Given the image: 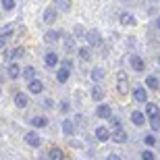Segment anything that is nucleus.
I'll return each instance as SVG.
<instances>
[{"label":"nucleus","instance_id":"34","mask_svg":"<svg viewBox=\"0 0 160 160\" xmlns=\"http://www.w3.org/2000/svg\"><path fill=\"white\" fill-rule=\"evenodd\" d=\"M67 110H69V102H60V112H67Z\"/></svg>","mask_w":160,"mask_h":160},{"label":"nucleus","instance_id":"22","mask_svg":"<svg viewBox=\"0 0 160 160\" xmlns=\"http://www.w3.org/2000/svg\"><path fill=\"white\" fill-rule=\"evenodd\" d=\"M50 160H62V150L60 148H50Z\"/></svg>","mask_w":160,"mask_h":160},{"label":"nucleus","instance_id":"29","mask_svg":"<svg viewBox=\"0 0 160 160\" xmlns=\"http://www.w3.org/2000/svg\"><path fill=\"white\" fill-rule=\"evenodd\" d=\"M2 8L4 11H12L15 8V0H2Z\"/></svg>","mask_w":160,"mask_h":160},{"label":"nucleus","instance_id":"28","mask_svg":"<svg viewBox=\"0 0 160 160\" xmlns=\"http://www.w3.org/2000/svg\"><path fill=\"white\" fill-rule=\"evenodd\" d=\"M158 110L160 108L156 106V104H150V102L146 104V114H154V112H158Z\"/></svg>","mask_w":160,"mask_h":160},{"label":"nucleus","instance_id":"17","mask_svg":"<svg viewBox=\"0 0 160 160\" xmlns=\"http://www.w3.org/2000/svg\"><path fill=\"white\" fill-rule=\"evenodd\" d=\"M44 21H46L48 25H52L54 21H56V11H54V8H48V11L44 12Z\"/></svg>","mask_w":160,"mask_h":160},{"label":"nucleus","instance_id":"5","mask_svg":"<svg viewBox=\"0 0 160 160\" xmlns=\"http://www.w3.org/2000/svg\"><path fill=\"white\" fill-rule=\"evenodd\" d=\"M96 114H98L100 119H110V117H112V110H110V106L102 104V106H98V108H96Z\"/></svg>","mask_w":160,"mask_h":160},{"label":"nucleus","instance_id":"26","mask_svg":"<svg viewBox=\"0 0 160 160\" xmlns=\"http://www.w3.org/2000/svg\"><path fill=\"white\" fill-rule=\"evenodd\" d=\"M62 133H65V135H71L73 133V123L71 121H65V123H62Z\"/></svg>","mask_w":160,"mask_h":160},{"label":"nucleus","instance_id":"23","mask_svg":"<svg viewBox=\"0 0 160 160\" xmlns=\"http://www.w3.org/2000/svg\"><path fill=\"white\" fill-rule=\"evenodd\" d=\"M56 79H58L60 83H67V79H69V69H60V71L56 73Z\"/></svg>","mask_w":160,"mask_h":160},{"label":"nucleus","instance_id":"39","mask_svg":"<svg viewBox=\"0 0 160 160\" xmlns=\"http://www.w3.org/2000/svg\"><path fill=\"white\" fill-rule=\"evenodd\" d=\"M0 96H2V89H0Z\"/></svg>","mask_w":160,"mask_h":160},{"label":"nucleus","instance_id":"6","mask_svg":"<svg viewBox=\"0 0 160 160\" xmlns=\"http://www.w3.org/2000/svg\"><path fill=\"white\" fill-rule=\"evenodd\" d=\"M29 92L31 94H42V92H44V83H42L40 79H31L29 81Z\"/></svg>","mask_w":160,"mask_h":160},{"label":"nucleus","instance_id":"33","mask_svg":"<svg viewBox=\"0 0 160 160\" xmlns=\"http://www.w3.org/2000/svg\"><path fill=\"white\" fill-rule=\"evenodd\" d=\"M11 56H12V58H19V56H23V48H17V50H15Z\"/></svg>","mask_w":160,"mask_h":160},{"label":"nucleus","instance_id":"31","mask_svg":"<svg viewBox=\"0 0 160 160\" xmlns=\"http://www.w3.org/2000/svg\"><path fill=\"white\" fill-rule=\"evenodd\" d=\"M110 127H114V129H119V127H121V119H119V117H110Z\"/></svg>","mask_w":160,"mask_h":160},{"label":"nucleus","instance_id":"15","mask_svg":"<svg viewBox=\"0 0 160 160\" xmlns=\"http://www.w3.org/2000/svg\"><path fill=\"white\" fill-rule=\"evenodd\" d=\"M21 77H23L25 81H31V79L36 77V69H33V67H25L23 73H21Z\"/></svg>","mask_w":160,"mask_h":160},{"label":"nucleus","instance_id":"38","mask_svg":"<svg viewBox=\"0 0 160 160\" xmlns=\"http://www.w3.org/2000/svg\"><path fill=\"white\" fill-rule=\"evenodd\" d=\"M156 27H158V29H160V17H158V21H156Z\"/></svg>","mask_w":160,"mask_h":160},{"label":"nucleus","instance_id":"14","mask_svg":"<svg viewBox=\"0 0 160 160\" xmlns=\"http://www.w3.org/2000/svg\"><path fill=\"white\" fill-rule=\"evenodd\" d=\"M60 40V31H48L46 36H44V42L46 44H54V42Z\"/></svg>","mask_w":160,"mask_h":160},{"label":"nucleus","instance_id":"35","mask_svg":"<svg viewBox=\"0 0 160 160\" xmlns=\"http://www.w3.org/2000/svg\"><path fill=\"white\" fill-rule=\"evenodd\" d=\"M75 36H85V31H83L81 25H77V27H75Z\"/></svg>","mask_w":160,"mask_h":160},{"label":"nucleus","instance_id":"2","mask_svg":"<svg viewBox=\"0 0 160 160\" xmlns=\"http://www.w3.org/2000/svg\"><path fill=\"white\" fill-rule=\"evenodd\" d=\"M117 88H119V94H127L129 92V81H127V75L125 73H119V81H117Z\"/></svg>","mask_w":160,"mask_h":160},{"label":"nucleus","instance_id":"37","mask_svg":"<svg viewBox=\"0 0 160 160\" xmlns=\"http://www.w3.org/2000/svg\"><path fill=\"white\" fill-rule=\"evenodd\" d=\"M106 160H121V158H119V156H117V154H110V156H108Z\"/></svg>","mask_w":160,"mask_h":160},{"label":"nucleus","instance_id":"30","mask_svg":"<svg viewBox=\"0 0 160 160\" xmlns=\"http://www.w3.org/2000/svg\"><path fill=\"white\" fill-rule=\"evenodd\" d=\"M143 143L152 148V146H156V137L154 135H146V137H143Z\"/></svg>","mask_w":160,"mask_h":160},{"label":"nucleus","instance_id":"3","mask_svg":"<svg viewBox=\"0 0 160 160\" xmlns=\"http://www.w3.org/2000/svg\"><path fill=\"white\" fill-rule=\"evenodd\" d=\"M25 143H27V146H31V148H38V146H40V135H38L36 131L25 133Z\"/></svg>","mask_w":160,"mask_h":160},{"label":"nucleus","instance_id":"8","mask_svg":"<svg viewBox=\"0 0 160 160\" xmlns=\"http://www.w3.org/2000/svg\"><path fill=\"white\" fill-rule=\"evenodd\" d=\"M44 62H46V67H50V69L56 67V65H58V54H56V52H48L46 58H44Z\"/></svg>","mask_w":160,"mask_h":160},{"label":"nucleus","instance_id":"13","mask_svg":"<svg viewBox=\"0 0 160 160\" xmlns=\"http://www.w3.org/2000/svg\"><path fill=\"white\" fill-rule=\"evenodd\" d=\"M148 117H150V127H152L154 131H158L160 129V110L154 112V114H148Z\"/></svg>","mask_w":160,"mask_h":160},{"label":"nucleus","instance_id":"18","mask_svg":"<svg viewBox=\"0 0 160 160\" xmlns=\"http://www.w3.org/2000/svg\"><path fill=\"white\" fill-rule=\"evenodd\" d=\"M27 102H29V100H27V96L21 94V92H19V94L15 96V104H17L19 108H25V106H27Z\"/></svg>","mask_w":160,"mask_h":160},{"label":"nucleus","instance_id":"11","mask_svg":"<svg viewBox=\"0 0 160 160\" xmlns=\"http://www.w3.org/2000/svg\"><path fill=\"white\" fill-rule=\"evenodd\" d=\"M121 25H137V19L129 12H121Z\"/></svg>","mask_w":160,"mask_h":160},{"label":"nucleus","instance_id":"19","mask_svg":"<svg viewBox=\"0 0 160 160\" xmlns=\"http://www.w3.org/2000/svg\"><path fill=\"white\" fill-rule=\"evenodd\" d=\"M19 75H21V69H19L17 62H12V65L8 67V77L11 79H19Z\"/></svg>","mask_w":160,"mask_h":160},{"label":"nucleus","instance_id":"20","mask_svg":"<svg viewBox=\"0 0 160 160\" xmlns=\"http://www.w3.org/2000/svg\"><path fill=\"white\" fill-rule=\"evenodd\" d=\"M146 85H148L150 89H154V92H156V89H158V85H160V81L154 77V75H150V77H146Z\"/></svg>","mask_w":160,"mask_h":160},{"label":"nucleus","instance_id":"10","mask_svg":"<svg viewBox=\"0 0 160 160\" xmlns=\"http://www.w3.org/2000/svg\"><path fill=\"white\" fill-rule=\"evenodd\" d=\"M56 11H71V0H52Z\"/></svg>","mask_w":160,"mask_h":160},{"label":"nucleus","instance_id":"40","mask_svg":"<svg viewBox=\"0 0 160 160\" xmlns=\"http://www.w3.org/2000/svg\"><path fill=\"white\" fill-rule=\"evenodd\" d=\"M158 62H160V56H158Z\"/></svg>","mask_w":160,"mask_h":160},{"label":"nucleus","instance_id":"1","mask_svg":"<svg viewBox=\"0 0 160 160\" xmlns=\"http://www.w3.org/2000/svg\"><path fill=\"white\" fill-rule=\"evenodd\" d=\"M85 40H88L89 46H100L102 44V38H100V33H98L96 29H89L88 33H85Z\"/></svg>","mask_w":160,"mask_h":160},{"label":"nucleus","instance_id":"24","mask_svg":"<svg viewBox=\"0 0 160 160\" xmlns=\"http://www.w3.org/2000/svg\"><path fill=\"white\" fill-rule=\"evenodd\" d=\"M31 123H33V127H46V125H48V119H46V117H33V121H31Z\"/></svg>","mask_w":160,"mask_h":160},{"label":"nucleus","instance_id":"16","mask_svg":"<svg viewBox=\"0 0 160 160\" xmlns=\"http://www.w3.org/2000/svg\"><path fill=\"white\" fill-rule=\"evenodd\" d=\"M96 137H98L100 142H106L108 137H110V133H108L106 127H98V129H96Z\"/></svg>","mask_w":160,"mask_h":160},{"label":"nucleus","instance_id":"4","mask_svg":"<svg viewBox=\"0 0 160 160\" xmlns=\"http://www.w3.org/2000/svg\"><path fill=\"white\" fill-rule=\"evenodd\" d=\"M133 98H135V102H148V92H146V88H135V92H133Z\"/></svg>","mask_w":160,"mask_h":160},{"label":"nucleus","instance_id":"21","mask_svg":"<svg viewBox=\"0 0 160 160\" xmlns=\"http://www.w3.org/2000/svg\"><path fill=\"white\" fill-rule=\"evenodd\" d=\"M92 79H94V81H102V79H104V69H102V67H96L94 71H92Z\"/></svg>","mask_w":160,"mask_h":160},{"label":"nucleus","instance_id":"27","mask_svg":"<svg viewBox=\"0 0 160 160\" xmlns=\"http://www.w3.org/2000/svg\"><path fill=\"white\" fill-rule=\"evenodd\" d=\"M79 56H81L83 60H89V56H92V52H89V48H88V46L79 48Z\"/></svg>","mask_w":160,"mask_h":160},{"label":"nucleus","instance_id":"32","mask_svg":"<svg viewBox=\"0 0 160 160\" xmlns=\"http://www.w3.org/2000/svg\"><path fill=\"white\" fill-rule=\"evenodd\" d=\"M142 160H154V154H152L150 150H143L142 152Z\"/></svg>","mask_w":160,"mask_h":160},{"label":"nucleus","instance_id":"25","mask_svg":"<svg viewBox=\"0 0 160 160\" xmlns=\"http://www.w3.org/2000/svg\"><path fill=\"white\" fill-rule=\"evenodd\" d=\"M92 98H94V100H102V98H104V92H102L98 85H94V88H92Z\"/></svg>","mask_w":160,"mask_h":160},{"label":"nucleus","instance_id":"36","mask_svg":"<svg viewBox=\"0 0 160 160\" xmlns=\"http://www.w3.org/2000/svg\"><path fill=\"white\" fill-rule=\"evenodd\" d=\"M6 40H8V33H6V36H0V48L6 46Z\"/></svg>","mask_w":160,"mask_h":160},{"label":"nucleus","instance_id":"12","mask_svg":"<svg viewBox=\"0 0 160 160\" xmlns=\"http://www.w3.org/2000/svg\"><path fill=\"white\" fill-rule=\"evenodd\" d=\"M131 121H133V125L142 127V125L146 123V114H143V112H139V110H135V112L131 114Z\"/></svg>","mask_w":160,"mask_h":160},{"label":"nucleus","instance_id":"7","mask_svg":"<svg viewBox=\"0 0 160 160\" xmlns=\"http://www.w3.org/2000/svg\"><path fill=\"white\" fill-rule=\"evenodd\" d=\"M131 67H133V71H143L146 62H143L142 56H131Z\"/></svg>","mask_w":160,"mask_h":160},{"label":"nucleus","instance_id":"9","mask_svg":"<svg viewBox=\"0 0 160 160\" xmlns=\"http://www.w3.org/2000/svg\"><path fill=\"white\" fill-rule=\"evenodd\" d=\"M112 139H114V143H125V142H127V133H125V131L119 127V129H114Z\"/></svg>","mask_w":160,"mask_h":160}]
</instances>
